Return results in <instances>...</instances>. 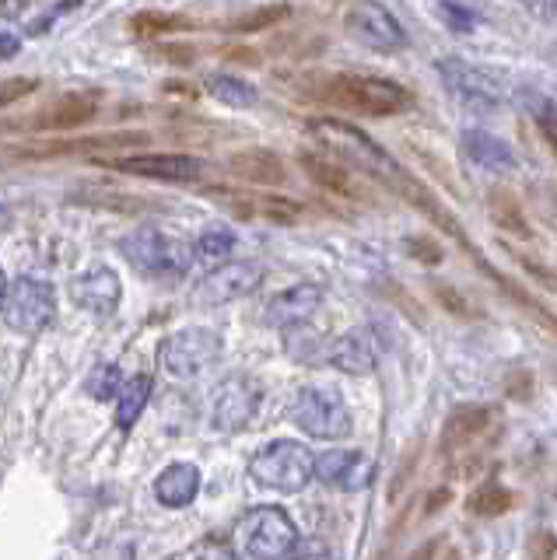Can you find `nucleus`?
Returning <instances> with one entry per match:
<instances>
[{
	"mask_svg": "<svg viewBox=\"0 0 557 560\" xmlns=\"http://www.w3.org/2000/svg\"><path fill=\"white\" fill-rule=\"evenodd\" d=\"M323 305V288L320 284H294L288 291H281L277 298H270L267 305V323L277 329H294L309 323L312 315Z\"/></svg>",
	"mask_w": 557,
	"mask_h": 560,
	"instance_id": "17",
	"label": "nucleus"
},
{
	"mask_svg": "<svg viewBox=\"0 0 557 560\" xmlns=\"http://www.w3.org/2000/svg\"><path fill=\"white\" fill-rule=\"evenodd\" d=\"M4 294H8V277H4V270H0V305H4Z\"/></svg>",
	"mask_w": 557,
	"mask_h": 560,
	"instance_id": "46",
	"label": "nucleus"
},
{
	"mask_svg": "<svg viewBox=\"0 0 557 560\" xmlns=\"http://www.w3.org/2000/svg\"><path fill=\"white\" fill-rule=\"evenodd\" d=\"M148 399H151V378H130L124 389H119L116 396V424L119 428H134V420L141 417V410L148 407Z\"/></svg>",
	"mask_w": 557,
	"mask_h": 560,
	"instance_id": "25",
	"label": "nucleus"
},
{
	"mask_svg": "<svg viewBox=\"0 0 557 560\" xmlns=\"http://www.w3.org/2000/svg\"><path fill=\"white\" fill-rule=\"evenodd\" d=\"M229 168L235 175H242V179H250V183H264V186L285 183V162L277 154H270V151H242V154L232 158Z\"/></svg>",
	"mask_w": 557,
	"mask_h": 560,
	"instance_id": "24",
	"label": "nucleus"
},
{
	"mask_svg": "<svg viewBox=\"0 0 557 560\" xmlns=\"http://www.w3.org/2000/svg\"><path fill=\"white\" fill-rule=\"evenodd\" d=\"M200 490V469L189 463H172L154 480V498L165 508H186Z\"/></svg>",
	"mask_w": 557,
	"mask_h": 560,
	"instance_id": "19",
	"label": "nucleus"
},
{
	"mask_svg": "<svg viewBox=\"0 0 557 560\" xmlns=\"http://www.w3.org/2000/svg\"><path fill=\"white\" fill-rule=\"evenodd\" d=\"M557 553V536L550 529H536L526 539V560H554Z\"/></svg>",
	"mask_w": 557,
	"mask_h": 560,
	"instance_id": "32",
	"label": "nucleus"
},
{
	"mask_svg": "<svg viewBox=\"0 0 557 560\" xmlns=\"http://www.w3.org/2000/svg\"><path fill=\"white\" fill-rule=\"evenodd\" d=\"M302 168L309 172L312 183L323 186L326 192H334V197H344V200H361L364 197V189L355 179V172L337 165V162H329V158H323V154H302Z\"/></svg>",
	"mask_w": 557,
	"mask_h": 560,
	"instance_id": "18",
	"label": "nucleus"
},
{
	"mask_svg": "<svg viewBox=\"0 0 557 560\" xmlns=\"http://www.w3.org/2000/svg\"><path fill=\"white\" fill-rule=\"evenodd\" d=\"M515 259H519V267L526 270L533 280H539V284H544V291H547V294H554V298H557V273H554V270H547L544 262H536L533 256H522V253H515Z\"/></svg>",
	"mask_w": 557,
	"mask_h": 560,
	"instance_id": "33",
	"label": "nucleus"
},
{
	"mask_svg": "<svg viewBox=\"0 0 557 560\" xmlns=\"http://www.w3.org/2000/svg\"><path fill=\"white\" fill-rule=\"evenodd\" d=\"M207 92H211L221 105H232V109H250V105H256V88L246 84L242 78H232V74L207 78Z\"/></svg>",
	"mask_w": 557,
	"mask_h": 560,
	"instance_id": "28",
	"label": "nucleus"
},
{
	"mask_svg": "<svg viewBox=\"0 0 557 560\" xmlns=\"http://www.w3.org/2000/svg\"><path fill=\"white\" fill-rule=\"evenodd\" d=\"M4 218H8V210H4V207H0V221H4Z\"/></svg>",
	"mask_w": 557,
	"mask_h": 560,
	"instance_id": "47",
	"label": "nucleus"
},
{
	"mask_svg": "<svg viewBox=\"0 0 557 560\" xmlns=\"http://www.w3.org/2000/svg\"><path fill=\"white\" fill-rule=\"evenodd\" d=\"M512 504H515V494L512 490H504L501 483H484L466 498V508L480 518H495V515L512 512Z\"/></svg>",
	"mask_w": 557,
	"mask_h": 560,
	"instance_id": "27",
	"label": "nucleus"
},
{
	"mask_svg": "<svg viewBox=\"0 0 557 560\" xmlns=\"http://www.w3.org/2000/svg\"><path fill=\"white\" fill-rule=\"evenodd\" d=\"M162 368L165 375L189 382L204 375L207 368H214L221 361V337L214 329H204V326H186L179 332L162 343Z\"/></svg>",
	"mask_w": 557,
	"mask_h": 560,
	"instance_id": "7",
	"label": "nucleus"
},
{
	"mask_svg": "<svg viewBox=\"0 0 557 560\" xmlns=\"http://www.w3.org/2000/svg\"><path fill=\"white\" fill-rule=\"evenodd\" d=\"M235 539L242 553L253 560H285L299 547V529H294V522L288 518L285 508L264 504L242 515Z\"/></svg>",
	"mask_w": 557,
	"mask_h": 560,
	"instance_id": "5",
	"label": "nucleus"
},
{
	"mask_svg": "<svg viewBox=\"0 0 557 560\" xmlns=\"http://www.w3.org/2000/svg\"><path fill=\"white\" fill-rule=\"evenodd\" d=\"M347 32H351L361 46H369L375 52H396L407 46L404 25H399L382 4H375V0H361V4H355V11L347 14Z\"/></svg>",
	"mask_w": 557,
	"mask_h": 560,
	"instance_id": "11",
	"label": "nucleus"
},
{
	"mask_svg": "<svg viewBox=\"0 0 557 560\" xmlns=\"http://www.w3.org/2000/svg\"><path fill=\"white\" fill-rule=\"evenodd\" d=\"M291 420L320 442H340L351 434V410L329 385H305L291 407Z\"/></svg>",
	"mask_w": 557,
	"mask_h": 560,
	"instance_id": "6",
	"label": "nucleus"
},
{
	"mask_svg": "<svg viewBox=\"0 0 557 560\" xmlns=\"http://www.w3.org/2000/svg\"><path fill=\"white\" fill-rule=\"evenodd\" d=\"M484 428H491V410L487 407H460L442 428V452L463 448L466 442H474L477 434H484Z\"/></svg>",
	"mask_w": 557,
	"mask_h": 560,
	"instance_id": "23",
	"label": "nucleus"
},
{
	"mask_svg": "<svg viewBox=\"0 0 557 560\" xmlns=\"http://www.w3.org/2000/svg\"><path fill=\"white\" fill-rule=\"evenodd\" d=\"M89 119H95V102L84 95H67L54 105H46V109L32 119V127L36 130H71Z\"/></svg>",
	"mask_w": 557,
	"mask_h": 560,
	"instance_id": "22",
	"label": "nucleus"
},
{
	"mask_svg": "<svg viewBox=\"0 0 557 560\" xmlns=\"http://www.w3.org/2000/svg\"><path fill=\"white\" fill-rule=\"evenodd\" d=\"M379 354H382L379 332L361 326V329H351V332H344V337H337L334 347H329L326 361L347 375H372L379 364Z\"/></svg>",
	"mask_w": 557,
	"mask_h": 560,
	"instance_id": "14",
	"label": "nucleus"
},
{
	"mask_svg": "<svg viewBox=\"0 0 557 560\" xmlns=\"http://www.w3.org/2000/svg\"><path fill=\"white\" fill-rule=\"evenodd\" d=\"M218 197L229 200V207H235L246 218H267L277 224H291L299 218V203L285 197H246V192H229V189H218Z\"/></svg>",
	"mask_w": 557,
	"mask_h": 560,
	"instance_id": "21",
	"label": "nucleus"
},
{
	"mask_svg": "<svg viewBox=\"0 0 557 560\" xmlns=\"http://www.w3.org/2000/svg\"><path fill=\"white\" fill-rule=\"evenodd\" d=\"M0 315L11 329L25 332V337H36L43 332L57 315V294L46 280L36 277H19L8 284L4 305H0Z\"/></svg>",
	"mask_w": 557,
	"mask_h": 560,
	"instance_id": "8",
	"label": "nucleus"
},
{
	"mask_svg": "<svg viewBox=\"0 0 557 560\" xmlns=\"http://www.w3.org/2000/svg\"><path fill=\"white\" fill-rule=\"evenodd\" d=\"M134 28L148 32V35H159V32H179L183 22L179 18H169V14H141V18H134Z\"/></svg>",
	"mask_w": 557,
	"mask_h": 560,
	"instance_id": "34",
	"label": "nucleus"
},
{
	"mask_svg": "<svg viewBox=\"0 0 557 560\" xmlns=\"http://www.w3.org/2000/svg\"><path fill=\"white\" fill-rule=\"evenodd\" d=\"M124 385H127V382H124V375H119V368H116V364H102L98 372L89 378V393H92L95 399H116Z\"/></svg>",
	"mask_w": 557,
	"mask_h": 560,
	"instance_id": "31",
	"label": "nucleus"
},
{
	"mask_svg": "<svg viewBox=\"0 0 557 560\" xmlns=\"http://www.w3.org/2000/svg\"><path fill=\"white\" fill-rule=\"evenodd\" d=\"M449 501V490H442V494H431V501H428V512H434L439 504H445Z\"/></svg>",
	"mask_w": 557,
	"mask_h": 560,
	"instance_id": "45",
	"label": "nucleus"
},
{
	"mask_svg": "<svg viewBox=\"0 0 557 560\" xmlns=\"http://www.w3.org/2000/svg\"><path fill=\"white\" fill-rule=\"evenodd\" d=\"M253 483L277 490V494H299V490L316 477V455L299 442H274L259 448L250 463Z\"/></svg>",
	"mask_w": 557,
	"mask_h": 560,
	"instance_id": "4",
	"label": "nucleus"
},
{
	"mask_svg": "<svg viewBox=\"0 0 557 560\" xmlns=\"http://www.w3.org/2000/svg\"><path fill=\"white\" fill-rule=\"evenodd\" d=\"M32 92H36V81H32V78L0 81V109H4V105H11V102L25 98V95H32Z\"/></svg>",
	"mask_w": 557,
	"mask_h": 560,
	"instance_id": "36",
	"label": "nucleus"
},
{
	"mask_svg": "<svg viewBox=\"0 0 557 560\" xmlns=\"http://www.w3.org/2000/svg\"><path fill=\"white\" fill-rule=\"evenodd\" d=\"M404 249H407L414 259L428 262V267H434V262H442V249H439V242H431V238H407V242H404Z\"/></svg>",
	"mask_w": 557,
	"mask_h": 560,
	"instance_id": "35",
	"label": "nucleus"
},
{
	"mask_svg": "<svg viewBox=\"0 0 557 560\" xmlns=\"http://www.w3.org/2000/svg\"><path fill=\"white\" fill-rule=\"evenodd\" d=\"M414 463H417V452H407V459H404V463H399V472H396V477H393V498L399 494V490H404V487H407L404 480H407V472L414 469Z\"/></svg>",
	"mask_w": 557,
	"mask_h": 560,
	"instance_id": "39",
	"label": "nucleus"
},
{
	"mask_svg": "<svg viewBox=\"0 0 557 560\" xmlns=\"http://www.w3.org/2000/svg\"><path fill=\"white\" fill-rule=\"evenodd\" d=\"M22 49V39L19 35H11V32H0V60H11L14 52Z\"/></svg>",
	"mask_w": 557,
	"mask_h": 560,
	"instance_id": "40",
	"label": "nucleus"
},
{
	"mask_svg": "<svg viewBox=\"0 0 557 560\" xmlns=\"http://www.w3.org/2000/svg\"><path fill=\"white\" fill-rule=\"evenodd\" d=\"M439 74L445 78L449 92L456 95L460 102H466L469 109H495V105L501 102L498 81L491 74H484V70L463 63V60H452V57L442 60Z\"/></svg>",
	"mask_w": 557,
	"mask_h": 560,
	"instance_id": "13",
	"label": "nucleus"
},
{
	"mask_svg": "<svg viewBox=\"0 0 557 560\" xmlns=\"http://www.w3.org/2000/svg\"><path fill=\"white\" fill-rule=\"evenodd\" d=\"M71 298H74L78 308L98 315V319H106V315L116 312L124 291H119V277L109 267H95V270L81 273L74 280V284H71Z\"/></svg>",
	"mask_w": 557,
	"mask_h": 560,
	"instance_id": "16",
	"label": "nucleus"
},
{
	"mask_svg": "<svg viewBox=\"0 0 557 560\" xmlns=\"http://www.w3.org/2000/svg\"><path fill=\"white\" fill-rule=\"evenodd\" d=\"M316 477L326 487L355 494V490H364L375 480V463L364 452H323L316 459Z\"/></svg>",
	"mask_w": 557,
	"mask_h": 560,
	"instance_id": "15",
	"label": "nucleus"
},
{
	"mask_svg": "<svg viewBox=\"0 0 557 560\" xmlns=\"http://www.w3.org/2000/svg\"><path fill=\"white\" fill-rule=\"evenodd\" d=\"M281 18H288V8L285 4H274V8H259V11H250L235 18V22L229 25V32H259V28H270L277 25Z\"/></svg>",
	"mask_w": 557,
	"mask_h": 560,
	"instance_id": "30",
	"label": "nucleus"
},
{
	"mask_svg": "<svg viewBox=\"0 0 557 560\" xmlns=\"http://www.w3.org/2000/svg\"><path fill=\"white\" fill-rule=\"evenodd\" d=\"M320 98L361 116H396L410 105V95L396 81L369 74H337L320 88Z\"/></svg>",
	"mask_w": 557,
	"mask_h": 560,
	"instance_id": "1",
	"label": "nucleus"
},
{
	"mask_svg": "<svg viewBox=\"0 0 557 560\" xmlns=\"http://www.w3.org/2000/svg\"><path fill=\"white\" fill-rule=\"evenodd\" d=\"M259 399H264V389L259 382L250 375H232L218 385L214 393V428L218 431H242L256 417L259 410Z\"/></svg>",
	"mask_w": 557,
	"mask_h": 560,
	"instance_id": "12",
	"label": "nucleus"
},
{
	"mask_svg": "<svg viewBox=\"0 0 557 560\" xmlns=\"http://www.w3.org/2000/svg\"><path fill=\"white\" fill-rule=\"evenodd\" d=\"M294 560H340V557L329 553V550H305L302 557H294Z\"/></svg>",
	"mask_w": 557,
	"mask_h": 560,
	"instance_id": "44",
	"label": "nucleus"
},
{
	"mask_svg": "<svg viewBox=\"0 0 557 560\" xmlns=\"http://www.w3.org/2000/svg\"><path fill=\"white\" fill-rule=\"evenodd\" d=\"M232 249H235V235L229 232V228H207V232L194 245V259H200V262H221V259L232 256Z\"/></svg>",
	"mask_w": 557,
	"mask_h": 560,
	"instance_id": "29",
	"label": "nucleus"
},
{
	"mask_svg": "<svg viewBox=\"0 0 557 560\" xmlns=\"http://www.w3.org/2000/svg\"><path fill=\"white\" fill-rule=\"evenodd\" d=\"M463 151L474 165L487 168V172H512L515 168V154L504 140L484 133V130H466L463 133Z\"/></svg>",
	"mask_w": 557,
	"mask_h": 560,
	"instance_id": "20",
	"label": "nucleus"
},
{
	"mask_svg": "<svg viewBox=\"0 0 557 560\" xmlns=\"http://www.w3.org/2000/svg\"><path fill=\"white\" fill-rule=\"evenodd\" d=\"M442 14L449 18V22H452V28H456V32H469V25L477 22L474 14H469V11H463V8H456V4H442Z\"/></svg>",
	"mask_w": 557,
	"mask_h": 560,
	"instance_id": "38",
	"label": "nucleus"
},
{
	"mask_svg": "<svg viewBox=\"0 0 557 560\" xmlns=\"http://www.w3.org/2000/svg\"><path fill=\"white\" fill-rule=\"evenodd\" d=\"M539 130H544L547 144H550V148H554V154H557V113H550V116H539Z\"/></svg>",
	"mask_w": 557,
	"mask_h": 560,
	"instance_id": "41",
	"label": "nucleus"
},
{
	"mask_svg": "<svg viewBox=\"0 0 557 560\" xmlns=\"http://www.w3.org/2000/svg\"><path fill=\"white\" fill-rule=\"evenodd\" d=\"M487 210H491V218H495V224L501 228V232L530 238V224H526V218H522V207L515 203L512 192H504V189L491 192V197H487Z\"/></svg>",
	"mask_w": 557,
	"mask_h": 560,
	"instance_id": "26",
	"label": "nucleus"
},
{
	"mask_svg": "<svg viewBox=\"0 0 557 560\" xmlns=\"http://www.w3.org/2000/svg\"><path fill=\"white\" fill-rule=\"evenodd\" d=\"M98 165L124 175H141V179H159V183H194L204 175V162L189 154H119V158H98Z\"/></svg>",
	"mask_w": 557,
	"mask_h": 560,
	"instance_id": "10",
	"label": "nucleus"
},
{
	"mask_svg": "<svg viewBox=\"0 0 557 560\" xmlns=\"http://www.w3.org/2000/svg\"><path fill=\"white\" fill-rule=\"evenodd\" d=\"M434 294H439V302L456 315V319H469V305H466V298L456 294V288H449V284H439L434 288Z\"/></svg>",
	"mask_w": 557,
	"mask_h": 560,
	"instance_id": "37",
	"label": "nucleus"
},
{
	"mask_svg": "<svg viewBox=\"0 0 557 560\" xmlns=\"http://www.w3.org/2000/svg\"><path fill=\"white\" fill-rule=\"evenodd\" d=\"M309 130H312V137H316L326 151H334L340 162L355 165L361 172H372V175H379V179H386L390 186L399 179V172H404L386 151L375 144L369 133H361L358 127H351V122H340V119H312Z\"/></svg>",
	"mask_w": 557,
	"mask_h": 560,
	"instance_id": "2",
	"label": "nucleus"
},
{
	"mask_svg": "<svg viewBox=\"0 0 557 560\" xmlns=\"http://www.w3.org/2000/svg\"><path fill=\"white\" fill-rule=\"evenodd\" d=\"M526 8L539 18H557V0H526Z\"/></svg>",
	"mask_w": 557,
	"mask_h": 560,
	"instance_id": "43",
	"label": "nucleus"
},
{
	"mask_svg": "<svg viewBox=\"0 0 557 560\" xmlns=\"http://www.w3.org/2000/svg\"><path fill=\"white\" fill-rule=\"evenodd\" d=\"M434 550H439V539H425L421 547H414L407 560H434Z\"/></svg>",
	"mask_w": 557,
	"mask_h": 560,
	"instance_id": "42",
	"label": "nucleus"
},
{
	"mask_svg": "<svg viewBox=\"0 0 557 560\" xmlns=\"http://www.w3.org/2000/svg\"><path fill=\"white\" fill-rule=\"evenodd\" d=\"M259 284H264V267H259V262H253V259L221 262V267H214L197 284L194 302L204 305V308L229 305V302H239V298L253 294Z\"/></svg>",
	"mask_w": 557,
	"mask_h": 560,
	"instance_id": "9",
	"label": "nucleus"
},
{
	"mask_svg": "<svg viewBox=\"0 0 557 560\" xmlns=\"http://www.w3.org/2000/svg\"><path fill=\"white\" fill-rule=\"evenodd\" d=\"M119 249L130 259V267L154 280H179L194 267V245L162 235L159 228H137L134 235L119 242Z\"/></svg>",
	"mask_w": 557,
	"mask_h": 560,
	"instance_id": "3",
	"label": "nucleus"
}]
</instances>
